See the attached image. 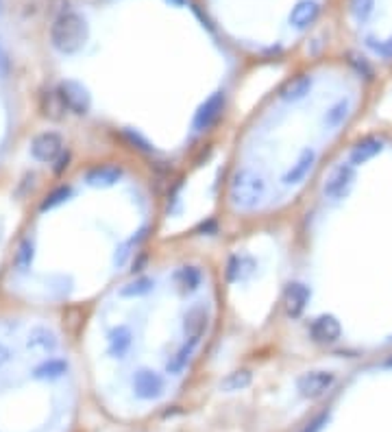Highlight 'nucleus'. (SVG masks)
<instances>
[{"label":"nucleus","instance_id":"6","mask_svg":"<svg viewBox=\"0 0 392 432\" xmlns=\"http://www.w3.org/2000/svg\"><path fill=\"white\" fill-rule=\"evenodd\" d=\"M11 72V59H9V53L5 50V46L0 44V79H7Z\"/></svg>","mask_w":392,"mask_h":432},{"label":"nucleus","instance_id":"8","mask_svg":"<svg viewBox=\"0 0 392 432\" xmlns=\"http://www.w3.org/2000/svg\"><path fill=\"white\" fill-rule=\"evenodd\" d=\"M3 9H5V7H3V0H0V16H3Z\"/></svg>","mask_w":392,"mask_h":432},{"label":"nucleus","instance_id":"4","mask_svg":"<svg viewBox=\"0 0 392 432\" xmlns=\"http://www.w3.org/2000/svg\"><path fill=\"white\" fill-rule=\"evenodd\" d=\"M61 138L52 132H46V134H40L33 142H31V156L37 160V162H55L59 156H61Z\"/></svg>","mask_w":392,"mask_h":432},{"label":"nucleus","instance_id":"1","mask_svg":"<svg viewBox=\"0 0 392 432\" xmlns=\"http://www.w3.org/2000/svg\"><path fill=\"white\" fill-rule=\"evenodd\" d=\"M381 83L347 53L290 70L235 129L218 175L227 236L290 223L362 134Z\"/></svg>","mask_w":392,"mask_h":432},{"label":"nucleus","instance_id":"2","mask_svg":"<svg viewBox=\"0 0 392 432\" xmlns=\"http://www.w3.org/2000/svg\"><path fill=\"white\" fill-rule=\"evenodd\" d=\"M338 0H198L209 24L244 66L295 57Z\"/></svg>","mask_w":392,"mask_h":432},{"label":"nucleus","instance_id":"5","mask_svg":"<svg viewBox=\"0 0 392 432\" xmlns=\"http://www.w3.org/2000/svg\"><path fill=\"white\" fill-rule=\"evenodd\" d=\"M68 369H70V365L66 358H55V356H50L48 361H44L42 365H37L33 369V378L35 380H57V378L66 375Z\"/></svg>","mask_w":392,"mask_h":432},{"label":"nucleus","instance_id":"7","mask_svg":"<svg viewBox=\"0 0 392 432\" xmlns=\"http://www.w3.org/2000/svg\"><path fill=\"white\" fill-rule=\"evenodd\" d=\"M9 361H11V351H9V347L0 343V367H5Z\"/></svg>","mask_w":392,"mask_h":432},{"label":"nucleus","instance_id":"3","mask_svg":"<svg viewBox=\"0 0 392 432\" xmlns=\"http://www.w3.org/2000/svg\"><path fill=\"white\" fill-rule=\"evenodd\" d=\"M343 53L384 83L392 74V0H338Z\"/></svg>","mask_w":392,"mask_h":432}]
</instances>
